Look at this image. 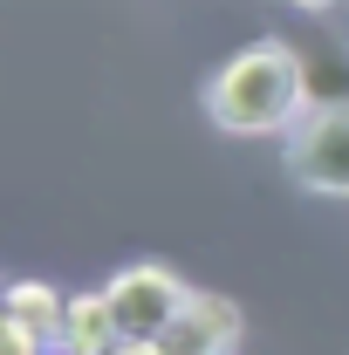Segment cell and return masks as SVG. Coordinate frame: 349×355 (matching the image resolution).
Returning a JSON list of instances; mask_svg holds the SVG:
<instances>
[{
	"label": "cell",
	"instance_id": "obj_2",
	"mask_svg": "<svg viewBox=\"0 0 349 355\" xmlns=\"http://www.w3.org/2000/svg\"><path fill=\"white\" fill-rule=\"evenodd\" d=\"M288 150V178L315 191V198H349V103H322L308 110L295 130L281 137Z\"/></svg>",
	"mask_w": 349,
	"mask_h": 355
},
{
	"label": "cell",
	"instance_id": "obj_1",
	"mask_svg": "<svg viewBox=\"0 0 349 355\" xmlns=\"http://www.w3.org/2000/svg\"><path fill=\"white\" fill-rule=\"evenodd\" d=\"M206 116L233 137H288L308 116V76H302L295 42L240 48L206 83Z\"/></svg>",
	"mask_w": 349,
	"mask_h": 355
},
{
	"label": "cell",
	"instance_id": "obj_6",
	"mask_svg": "<svg viewBox=\"0 0 349 355\" xmlns=\"http://www.w3.org/2000/svg\"><path fill=\"white\" fill-rule=\"evenodd\" d=\"M0 308L14 314L42 349H62V321H69V301L55 294V287H42V280H7L0 287Z\"/></svg>",
	"mask_w": 349,
	"mask_h": 355
},
{
	"label": "cell",
	"instance_id": "obj_7",
	"mask_svg": "<svg viewBox=\"0 0 349 355\" xmlns=\"http://www.w3.org/2000/svg\"><path fill=\"white\" fill-rule=\"evenodd\" d=\"M62 349H69V355H117V349H124V328H117L110 294H76V301H69Z\"/></svg>",
	"mask_w": 349,
	"mask_h": 355
},
{
	"label": "cell",
	"instance_id": "obj_4",
	"mask_svg": "<svg viewBox=\"0 0 349 355\" xmlns=\"http://www.w3.org/2000/svg\"><path fill=\"white\" fill-rule=\"evenodd\" d=\"M295 55H302V76H308V110L349 103V0L308 14V35L295 42Z\"/></svg>",
	"mask_w": 349,
	"mask_h": 355
},
{
	"label": "cell",
	"instance_id": "obj_5",
	"mask_svg": "<svg viewBox=\"0 0 349 355\" xmlns=\"http://www.w3.org/2000/svg\"><path fill=\"white\" fill-rule=\"evenodd\" d=\"M233 342H240V308L226 294H192L178 321L158 335L165 355H233Z\"/></svg>",
	"mask_w": 349,
	"mask_h": 355
},
{
	"label": "cell",
	"instance_id": "obj_8",
	"mask_svg": "<svg viewBox=\"0 0 349 355\" xmlns=\"http://www.w3.org/2000/svg\"><path fill=\"white\" fill-rule=\"evenodd\" d=\"M288 7H302V14H322V7H343V0H288Z\"/></svg>",
	"mask_w": 349,
	"mask_h": 355
},
{
	"label": "cell",
	"instance_id": "obj_3",
	"mask_svg": "<svg viewBox=\"0 0 349 355\" xmlns=\"http://www.w3.org/2000/svg\"><path fill=\"white\" fill-rule=\"evenodd\" d=\"M103 294H110V308H117V328H124V342H158V335L178 321V308L192 301V287L178 280L172 266H151V260L124 266V273H117Z\"/></svg>",
	"mask_w": 349,
	"mask_h": 355
},
{
	"label": "cell",
	"instance_id": "obj_9",
	"mask_svg": "<svg viewBox=\"0 0 349 355\" xmlns=\"http://www.w3.org/2000/svg\"><path fill=\"white\" fill-rule=\"evenodd\" d=\"M55 355H69V349H55Z\"/></svg>",
	"mask_w": 349,
	"mask_h": 355
}]
</instances>
